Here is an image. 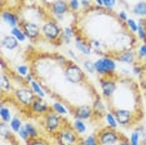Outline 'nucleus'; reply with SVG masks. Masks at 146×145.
Listing matches in <instances>:
<instances>
[{
  "label": "nucleus",
  "instance_id": "obj_1",
  "mask_svg": "<svg viewBox=\"0 0 146 145\" xmlns=\"http://www.w3.org/2000/svg\"><path fill=\"white\" fill-rule=\"evenodd\" d=\"M62 31H64V29H61V26L54 19H46L45 23L41 25V38L56 45L61 44Z\"/></svg>",
  "mask_w": 146,
  "mask_h": 145
},
{
  "label": "nucleus",
  "instance_id": "obj_2",
  "mask_svg": "<svg viewBox=\"0 0 146 145\" xmlns=\"http://www.w3.org/2000/svg\"><path fill=\"white\" fill-rule=\"evenodd\" d=\"M68 124L66 120L62 118V115L55 113L54 110L46 113L41 119V125L45 131L50 135H56L65 125Z\"/></svg>",
  "mask_w": 146,
  "mask_h": 145
},
{
  "label": "nucleus",
  "instance_id": "obj_3",
  "mask_svg": "<svg viewBox=\"0 0 146 145\" xmlns=\"http://www.w3.org/2000/svg\"><path fill=\"white\" fill-rule=\"evenodd\" d=\"M14 96H15V101L20 105L21 108H28L29 109L31 106L33 101L35 100L36 94L31 89L30 84L23 83L19 88L14 89Z\"/></svg>",
  "mask_w": 146,
  "mask_h": 145
},
{
  "label": "nucleus",
  "instance_id": "obj_4",
  "mask_svg": "<svg viewBox=\"0 0 146 145\" xmlns=\"http://www.w3.org/2000/svg\"><path fill=\"white\" fill-rule=\"evenodd\" d=\"M62 68H64V78L68 83H70L72 85L86 83L85 72L82 71V69L79 67L78 64H75L74 61L69 60L68 64Z\"/></svg>",
  "mask_w": 146,
  "mask_h": 145
},
{
  "label": "nucleus",
  "instance_id": "obj_5",
  "mask_svg": "<svg viewBox=\"0 0 146 145\" xmlns=\"http://www.w3.org/2000/svg\"><path fill=\"white\" fill-rule=\"evenodd\" d=\"M56 141L59 145H79L80 138L79 134L75 131L74 128H71L69 124H66L62 129L55 135Z\"/></svg>",
  "mask_w": 146,
  "mask_h": 145
},
{
  "label": "nucleus",
  "instance_id": "obj_6",
  "mask_svg": "<svg viewBox=\"0 0 146 145\" xmlns=\"http://www.w3.org/2000/svg\"><path fill=\"white\" fill-rule=\"evenodd\" d=\"M95 69L100 76L115 75L116 60L112 57H101L98 60H95Z\"/></svg>",
  "mask_w": 146,
  "mask_h": 145
},
{
  "label": "nucleus",
  "instance_id": "obj_7",
  "mask_svg": "<svg viewBox=\"0 0 146 145\" xmlns=\"http://www.w3.org/2000/svg\"><path fill=\"white\" fill-rule=\"evenodd\" d=\"M96 135H98L99 141H100L101 145H116V144H119L122 134L116 129L106 126L104 129H101Z\"/></svg>",
  "mask_w": 146,
  "mask_h": 145
},
{
  "label": "nucleus",
  "instance_id": "obj_8",
  "mask_svg": "<svg viewBox=\"0 0 146 145\" xmlns=\"http://www.w3.org/2000/svg\"><path fill=\"white\" fill-rule=\"evenodd\" d=\"M100 88L101 93L106 100H110L114 96L116 89H117V83H116V75H110V76H100Z\"/></svg>",
  "mask_w": 146,
  "mask_h": 145
},
{
  "label": "nucleus",
  "instance_id": "obj_9",
  "mask_svg": "<svg viewBox=\"0 0 146 145\" xmlns=\"http://www.w3.org/2000/svg\"><path fill=\"white\" fill-rule=\"evenodd\" d=\"M112 113L117 120V124L121 126H132L134 124H136L135 121L137 119V115L129 109H114Z\"/></svg>",
  "mask_w": 146,
  "mask_h": 145
},
{
  "label": "nucleus",
  "instance_id": "obj_10",
  "mask_svg": "<svg viewBox=\"0 0 146 145\" xmlns=\"http://www.w3.org/2000/svg\"><path fill=\"white\" fill-rule=\"evenodd\" d=\"M19 26L23 29V31L25 33L26 38H28L29 40L36 41L38 39L41 38V26H40V24H38V23L21 20Z\"/></svg>",
  "mask_w": 146,
  "mask_h": 145
},
{
  "label": "nucleus",
  "instance_id": "obj_11",
  "mask_svg": "<svg viewBox=\"0 0 146 145\" xmlns=\"http://www.w3.org/2000/svg\"><path fill=\"white\" fill-rule=\"evenodd\" d=\"M48 6L50 9L51 14L60 21L64 20V15H66L70 11V6H69L68 0H55L54 3L49 4Z\"/></svg>",
  "mask_w": 146,
  "mask_h": 145
},
{
  "label": "nucleus",
  "instance_id": "obj_12",
  "mask_svg": "<svg viewBox=\"0 0 146 145\" xmlns=\"http://www.w3.org/2000/svg\"><path fill=\"white\" fill-rule=\"evenodd\" d=\"M71 113L75 116V119H81V120H92L94 119V111L92 106L90 105H78V106L71 109Z\"/></svg>",
  "mask_w": 146,
  "mask_h": 145
},
{
  "label": "nucleus",
  "instance_id": "obj_13",
  "mask_svg": "<svg viewBox=\"0 0 146 145\" xmlns=\"http://www.w3.org/2000/svg\"><path fill=\"white\" fill-rule=\"evenodd\" d=\"M29 110H30L33 114H35V115H40V116H44L46 113L51 111L52 109H51V106H50V105H49L48 103H46V101H45L42 98L36 96L35 100L33 101L31 106L29 108Z\"/></svg>",
  "mask_w": 146,
  "mask_h": 145
},
{
  "label": "nucleus",
  "instance_id": "obj_14",
  "mask_svg": "<svg viewBox=\"0 0 146 145\" xmlns=\"http://www.w3.org/2000/svg\"><path fill=\"white\" fill-rule=\"evenodd\" d=\"M1 19H3V21H4L6 25L10 26L11 29L19 26L20 25V21H21L19 14H15V13H13L11 10H5V9H3Z\"/></svg>",
  "mask_w": 146,
  "mask_h": 145
},
{
  "label": "nucleus",
  "instance_id": "obj_15",
  "mask_svg": "<svg viewBox=\"0 0 146 145\" xmlns=\"http://www.w3.org/2000/svg\"><path fill=\"white\" fill-rule=\"evenodd\" d=\"M75 48L78 49L82 55H86V57L92 54V49L90 48L89 43L86 41V39L84 36H81L80 34H78V33H75Z\"/></svg>",
  "mask_w": 146,
  "mask_h": 145
},
{
  "label": "nucleus",
  "instance_id": "obj_16",
  "mask_svg": "<svg viewBox=\"0 0 146 145\" xmlns=\"http://www.w3.org/2000/svg\"><path fill=\"white\" fill-rule=\"evenodd\" d=\"M92 111H94V118H101L106 114V104L102 101V99L96 95L92 100Z\"/></svg>",
  "mask_w": 146,
  "mask_h": 145
},
{
  "label": "nucleus",
  "instance_id": "obj_17",
  "mask_svg": "<svg viewBox=\"0 0 146 145\" xmlns=\"http://www.w3.org/2000/svg\"><path fill=\"white\" fill-rule=\"evenodd\" d=\"M114 59L116 61L122 63V64H134L136 60V54L134 53V50H126L114 57Z\"/></svg>",
  "mask_w": 146,
  "mask_h": 145
},
{
  "label": "nucleus",
  "instance_id": "obj_18",
  "mask_svg": "<svg viewBox=\"0 0 146 145\" xmlns=\"http://www.w3.org/2000/svg\"><path fill=\"white\" fill-rule=\"evenodd\" d=\"M19 47V40L14 35L8 34L1 38V48H5L8 50H15Z\"/></svg>",
  "mask_w": 146,
  "mask_h": 145
},
{
  "label": "nucleus",
  "instance_id": "obj_19",
  "mask_svg": "<svg viewBox=\"0 0 146 145\" xmlns=\"http://www.w3.org/2000/svg\"><path fill=\"white\" fill-rule=\"evenodd\" d=\"M0 88H1L3 96H4L5 94H9V93H11V91H14L11 79L9 78V75L5 74V71H1V78H0Z\"/></svg>",
  "mask_w": 146,
  "mask_h": 145
},
{
  "label": "nucleus",
  "instance_id": "obj_20",
  "mask_svg": "<svg viewBox=\"0 0 146 145\" xmlns=\"http://www.w3.org/2000/svg\"><path fill=\"white\" fill-rule=\"evenodd\" d=\"M13 118H14V116H13L11 109L5 104V101H3V103H1V108H0V119H1V121H4V123L10 124V121H11Z\"/></svg>",
  "mask_w": 146,
  "mask_h": 145
},
{
  "label": "nucleus",
  "instance_id": "obj_21",
  "mask_svg": "<svg viewBox=\"0 0 146 145\" xmlns=\"http://www.w3.org/2000/svg\"><path fill=\"white\" fill-rule=\"evenodd\" d=\"M132 14L140 18H146V1H137L135 3V5L131 8Z\"/></svg>",
  "mask_w": 146,
  "mask_h": 145
},
{
  "label": "nucleus",
  "instance_id": "obj_22",
  "mask_svg": "<svg viewBox=\"0 0 146 145\" xmlns=\"http://www.w3.org/2000/svg\"><path fill=\"white\" fill-rule=\"evenodd\" d=\"M24 128L26 129V131H28L29 138H30V139H35V138H40V134H39L38 128H36L33 123H29V121H26V123H24Z\"/></svg>",
  "mask_w": 146,
  "mask_h": 145
},
{
  "label": "nucleus",
  "instance_id": "obj_23",
  "mask_svg": "<svg viewBox=\"0 0 146 145\" xmlns=\"http://www.w3.org/2000/svg\"><path fill=\"white\" fill-rule=\"evenodd\" d=\"M30 86H31V89L34 90V93L36 94V96H39V98H42L44 99L45 98V90H44V88H42V85L39 83L36 79H34V80L30 83Z\"/></svg>",
  "mask_w": 146,
  "mask_h": 145
},
{
  "label": "nucleus",
  "instance_id": "obj_24",
  "mask_svg": "<svg viewBox=\"0 0 146 145\" xmlns=\"http://www.w3.org/2000/svg\"><path fill=\"white\" fill-rule=\"evenodd\" d=\"M10 128H11V130H13V133L14 134H18L19 131H20V129L23 128V120H21V118L19 116V115H15L14 118L11 119V121H10Z\"/></svg>",
  "mask_w": 146,
  "mask_h": 145
},
{
  "label": "nucleus",
  "instance_id": "obj_25",
  "mask_svg": "<svg viewBox=\"0 0 146 145\" xmlns=\"http://www.w3.org/2000/svg\"><path fill=\"white\" fill-rule=\"evenodd\" d=\"M79 145H101V144H100V141H99L98 135L91 134V135H88L84 139H81Z\"/></svg>",
  "mask_w": 146,
  "mask_h": 145
},
{
  "label": "nucleus",
  "instance_id": "obj_26",
  "mask_svg": "<svg viewBox=\"0 0 146 145\" xmlns=\"http://www.w3.org/2000/svg\"><path fill=\"white\" fill-rule=\"evenodd\" d=\"M104 118H105V121H106V124H108V126L112 128V129H116V128H117V125H119L117 120H116V118H115V115H114L112 111L108 110Z\"/></svg>",
  "mask_w": 146,
  "mask_h": 145
},
{
  "label": "nucleus",
  "instance_id": "obj_27",
  "mask_svg": "<svg viewBox=\"0 0 146 145\" xmlns=\"http://www.w3.org/2000/svg\"><path fill=\"white\" fill-rule=\"evenodd\" d=\"M72 128H74L75 131L79 135H84L86 133V129H88L85 123H84V120H81V119H75L74 123H72Z\"/></svg>",
  "mask_w": 146,
  "mask_h": 145
},
{
  "label": "nucleus",
  "instance_id": "obj_28",
  "mask_svg": "<svg viewBox=\"0 0 146 145\" xmlns=\"http://www.w3.org/2000/svg\"><path fill=\"white\" fill-rule=\"evenodd\" d=\"M75 36V33H74V29L72 28H69V26H66L64 28V31H62V41L65 43V44H70L71 43V39Z\"/></svg>",
  "mask_w": 146,
  "mask_h": 145
},
{
  "label": "nucleus",
  "instance_id": "obj_29",
  "mask_svg": "<svg viewBox=\"0 0 146 145\" xmlns=\"http://www.w3.org/2000/svg\"><path fill=\"white\" fill-rule=\"evenodd\" d=\"M10 34H11V35H14L15 38L18 39V40L20 41V43H24L26 39H28V38H26V35H25V33L23 31V29L20 28V26L13 28V29H11V31H10Z\"/></svg>",
  "mask_w": 146,
  "mask_h": 145
},
{
  "label": "nucleus",
  "instance_id": "obj_30",
  "mask_svg": "<svg viewBox=\"0 0 146 145\" xmlns=\"http://www.w3.org/2000/svg\"><path fill=\"white\" fill-rule=\"evenodd\" d=\"M51 109L55 111V113L60 114V115H62V116L68 114V109H66V106L61 103V101H55V103L51 105Z\"/></svg>",
  "mask_w": 146,
  "mask_h": 145
},
{
  "label": "nucleus",
  "instance_id": "obj_31",
  "mask_svg": "<svg viewBox=\"0 0 146 145\" xmlns=\"http://www.w3.org/2000/svg\"><path fill=\"white\" fill-rule=\"evenodd\" d=\"M30 72V69H29L28 65H25V64H21V65H18L16 67V74L19 75V76H21V78H25L26 75Z\"/></svg>",
  "mask_w": 146,
  "mask_h": 145
},
{
  "label": "nucleus",
  "instance_id": "obj_32",
  "mask_svg": "<svg viewBox=\"0 0 146 145\" xmlns=\"http://www.w3.org/2000/svg\"><path fill=\"white\" fill-rule=\"evenodd\" d=\"M82 67L88 72L90 74H95L96 72V69H95V61H91V60H84L82 61Z\"/></svg>",
  "mask_w": 146,
  "mask_h": 145
},
{
  "label": "nucleus",
  "instance_id": "obj_33",
  "mask_svg": "<svg viewBox=\"0 0 146 145\" xmlns=\"http://www.w3.org/2000/svg\"><path fill=\"white\" fill-rule=\"evenodd\" d=\"M136 58L140 59V60H146V43H141L140 47L137 48Z\"/></svg>",
  "mask_w": 146,
  "mask_h": 145
},
{
  "label": "nucleus",
  "instance_id": "obj_34",
  "mask_svg": "<svg viewBox=\"0 0 146 145\" xmlns=\"http://www.w3.org/2000/svg\"><path fill=\"white\" fill-rule=\"evenodd\" d=\"M126 26H127V29L130 30L131 33H134L136 35V33H137V29H139V24L137 21H135L134 19H127V21H126Z\"/></svg>",
  "mask_w": 146,
  "mask_h": 145
},
{
  "label": "nucleus",
  "instance_id": "obj_35",
  "mask_svg": "<svg viewBox=\"0 0 146 145\" xmlns=\"http://www.w3.org/2000/svg\"><path fill=\"white\" fill-rule=\"evenodd\" d=\"M130 144L131 145H141V136H140V134L137 133V131H134V133H131L130 135Z\"/></svg>",
  "mask_w": 146,
  "mask_h": 145
},
{
  "label": "nucleus",
  "instance_id": "obj_36",
  "mask_svg": "<svg viewBox=\"0 0 146 145\" xmlns=\"http://www.w3.org/2000/svg\"><path fill=\"white\" fill-rule=\"evenodd\" d=\"M69 6H70V11L76 13L80 10L81 1L80 0H69Z\"/></svg>",
  "mask_w": 146,
  "mask_h": 145
},
{
  "label": "nucleus",
  "instance_id": "obj_37",
  "mask_svg": "<svg viewBox=\"0 0 146 145\" xmlns=\"http://www.w3.org/2000/svg\"><path fill=\"white\" fill-rule=\"evenodd\" d=\"M26 145H49V143L41 138H35V139H30L26 143Z\"/></svg>",
  "mask_w": 146,
  "mask_h": 145
},
{
  "label": "nucleus",
  "instance_id": "obj_38",
  "mask_svg": "<svg viewBox=\"0 0 146 145\" xmlns=\"http://www.w3.org/2000/svg\"><path fill=\"white\" fill-rule=\"evenodd\" d=\"M16 135H18V136L23 141H25V143H28V141L30 140V138H29V134H28V131H26V129L24 128V125H23V128L20 129V131H19Z\"/></svg>",
  "mask_w": 146,
  "mask_h": 145
},
{
  "label": "nucleus",
  "instance_id": "obj_39",
  "mask_svg": "<svg viewBox=\"0 0 146 145\" xmlns=\"http://www.w3.org/2000/svg\"><path fill=\"white\" fill-rule=\"evenodd\" d=\"M102 1H104V6L109 10H111L116 4V0H102Z\"/></svg>",
  "mask_w": 146,
  "mask_h": 145
},
{
  "label": "nucleus",
  "instance_id": "obj_40",
  "mask_svg": "<svg viewBox=\"0 0 146 145\" xmlns=\"http://www.w3.org/2000/svg\"><path fill=\"white\" fill-rule=\"evenodd\" d=\"M132 71H134L135 75H142V72H144V68H142L141 65H134Z\"/></svg>",
  "mask_w": 146,
  "mask_h": 145
},
{
  "label": "nucleus",
  "instance_id": "obj_41",
  "mask_svg": "<svg viewBox=\"0 0 146 145\" xmlns=\"http://www.w3.org/2000/svg\"><path fill=\"white\" fill-rule=\"evenodd\" d=\"M117 16H119V19H120L121 21H124V23H126V21H127V19H129V16H127V14H126V11H124V10L119 11L117 13Z\"/></svg>",
  "mask_w": 146,
  "mask_h": 145
},
{
  "label": "nucleus",
  "instance_id": "obj_42",
  "mask_svg": "<svg viewBox=\"0 0 146 145\" xmlns=\"http://www.w3.org/2000/svg\"><path fill=\"white\" fill-rule=\"evenodd\" d=\"M119 145H131V144L124 135H121V139H120V141H119Z\"/></svg>",
  "mask_w": 146,
  "mask_h": 145
},
{
  "label": "nucleus",
  "instance_id": "obj_43",
  "mask_svg": "<svg viewBox=\"0 0 146 145\" xmlns=\"http://www.w3.org/2000/svg\"><path fill=\"white\" fill-rule=\"evenodd\" d=\"M81 6H84L85 9L91 6V0H81Z\"/></svg>",
  "mask_w": 146,
  "mask_h": 145
},
{
  "label": "nucleus",
  "instance_id": "obj_44",
  "mask_svg": "<svg viewBox=\"0 0 146 145\" xmlns=\"http://www.w3.org/2000/svg\"><path fill=\"white\" fill-rule=\"evenodd\" d=\"M69 55H70V57L72 58V59H75V60H79V57H76L75 55V53H74V50H71V49H69Z\"/></svg>",
  "mask_w": 146,
  "mask_h": 145
},
{
  "label": "nucleus",
  "instance_id": "obj_45",
  "mask_svg": "<svg viewBox=\"0 0 146 145\" xmlns=\"http://www.w3.org/2000/svg\"><path fill=\"white\" fill-rule=\"evenodd\" d=\"M95 3H96V5H98V6L104 8V1H102V0H95Z\"/></svg>",
  "mask_w": 146,
  "mask_h": 145
},
{
  "label": "nucleus",
  "instance_id": "obj_46",
  "mask_svg": "<svg viewBox=\"0 0 146 145\" xmlns=\"http://www.w3.org/2000/svg\"><path fill=\"white\" fill-rule=\"evenodd\" d=\"M141 141H144V143H146V136H145V138H144V139H142Z\"/></svg>",
  "mask_w": 146,
  "mask_h": 145
},
{
  "label": "nucleus",
  "instance_id": "obj_47",
  "mask_svg": "<svg viewBox=\"0 0 146 145\" xmlns=\"http://www.w3.org/2000/svg\"><path fill=\"white\" fill-rule=\"evenodd\" d=\"M141 145H146V143H144V141H141Z\"/></svg>",
  "mask_w": 146,
  "mask_h": 145
},
{
  "label": "nucleus",
  "instance_id": "obj_48",
  "mask_svg": "<svg viewBox=\"0 0 146 145\" xmlns=\"http://www.w3.org/2000/svg\"><path fill=\"white\" fill-rule=\"evenodd\" d=\"M13 144H14V145H20V144H18V143H16V141H15V143H13Z\"/></svg>",
  "mask_w": 146,
  "mask_h": 145
},
{
  "label": "nucleus",
  "instance_id": "obj_49",
  "mask_svg": "<svg viewBox=\"0 0 146 145\" xmlns=\"http://www.w3.org/2000/svg\"><path fill=\"white\" fill-rule=\"evenodd\" d=\"M145 119H146V114H145Z\"/></svg>",
  "mask_w": 146,
  "mask_h": 145
},
{
  "label": "nucleus",
  "instance_id": "obj_50",
  "mask_svg": "<svg viewBox=\"0 0 146 145\" xmlns=\"http://www.w3.org/2000/svg\"><path fill=\"white\" fill-rule=\"evenodd\" d=\"M80 1H81V0H80Z\"/></svg>",
  "mask_w": 146,
  "mask_h": 145
}]
</instances>
